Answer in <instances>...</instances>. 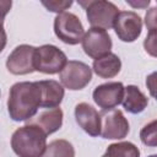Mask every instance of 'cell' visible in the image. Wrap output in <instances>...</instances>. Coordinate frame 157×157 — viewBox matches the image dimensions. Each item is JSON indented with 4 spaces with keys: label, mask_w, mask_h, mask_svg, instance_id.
I'll return each mask as SVG.
<instances>
[{
    "label": "cell",
    "mask_w": 157,
    "mask_h": 157,
    "mask_svg": "<svg viewBox=\"0 0 157 157\" xmlns=\"http://www.w3.org/2000/svg\"><path fill=\"white\" fill-rule=\"evenodd\" d=\"M145 25L148 31H157V5L147 10L145 15Z\"/></svg>",
    "instance_id": "22"
},
{
    "label": "cell",
    "mask_w": 157,
    "mask_h": 157,
    "mask_svg": "<svg viewBox=\"0 0 157 157\" xmlns=\"http://www.w3.org/2000/svg\"><path fill=\"white\" fill-rule=\"evenodd\" d=\"M121 61L118 55L109 53L93 61V71L102 78H112L119 74Z\"/></svg>",
    "instance_id": "16"
},
{
    "label": "cell",
    "mask_w": 157,
    "mask_h": 157,
    "mask_svg": "<svg viewBox=\"0 0 157 157\" xmlns=\"http://www.w3.org/2000/svg\"><path fill=\"white\" fill-rule=\"evenodd\" d=\"M43 157H75V148L66 140H54L47 146Z\"/></svg>",
    "instance_id": "18"
},
{
    "label": "cell",
    "mask_w": 157,
    "mask_h": 157,
    "mask_svg": "<svg viewBox=\"0 0 157 157\" xmlns=\"http://www.w3.org/2000/svg\"><path fill=\"white\" fill-rule=\"evenodd\" d=\"M42 5L47 7L48 11H52V12H56L58 15L59 13H63L65 12L64 10L69 9L71 5H72V1H63V0H52V1H42Z\"/></svg>",
    "instance_id": "21"
},
{
    "label": "cell",
    "mask_w": 157,
    "mask_h": 157,
    "mask_svg": "<svg viewBox=\"0 0 157 157\" xmlns=\"http://www.w3.org/2000/svg\"><path fill=\"white\" fill-rule=\"evenodd\" d=\"M102 157H140V150L132 142H115L107 147Z\"/></svg>",
    "instance_id": "17"
},
{
    "label": "cell",
    "mask_w": 157,
    "mask_h": 157,
    "mask_svg": "<svg viewBox=\"0 0 157 157\" xmlns=\"http://www.w3.org/2000/svg\"><path fill=\"white\" fill-rule=\"evenodd\" d=\"M144 48L148 55L157 58V31H148L144 40Z\"/></svg>",
    "instance_id": "20"
},
{
    "label": "cell",
    "mask_w": 157,
    "mask_h": 157,
    "mask_svg": "<svg viewBox=\"0 0 157 157\" xmlns=\"http://www.w3.org/2000/svg\"><path fill=\"white\" fill-rule=\"evenodd\" d=\"M128 5L132 6V7H146L150 5V0H146V1H141V2H132V1H126Z\"/></svg>",
    "instance_id": "24"
},
{
    "label": "cell",
    "mask_w": 157,
    "mask_h": 157,
    "mask_svg": "<svg viewBox=\"0 0 157 157\" xmlns=\"http://www.w3.org/2000/svg\"><path fill=\"white\" fill-rule=\"evenodd\" d=\"M36 49L28 44H21L16 47L6 60L7 70L13 75H27L33 72L34 69V54Z\"/></svg>",
    "instance_id": "9"
},
{
    "label": "cell",
    "mask_w": 157,
    "mask_h": 157,
    "mask_svg": "<svg viewBox=\"0 0 157 157\" xmlns=\"http://www.w3.org/2000/svg\"><path fill=\"white\" fill-rule=\"evenodd\" d=\"M11 147L18 157H43L47 148V134L39 126L27 124L12 134Z\"/></svg>",
    "instance_id": "2"
},
{
    "label": "cell",
    "mask_w": 157,
    "mask_h": 157,
    "mask_svg": "<svg viewBox=\"0 0 157 157\" xmlns=\"http://www.w3.org/2000/svg\"><path fill=\"white\" fill-rule=\"evenodd\" d=\"M28 124L39 126L47 135L58 131L63 125V110L60 108H52L39 113L34 119H29Z\"/></svg>",
    "instance_id": "13"
},
{
    "label": "cell",
    "mask_w": 157,
    "mask_h": 157,
    "mask_svg": "<svg viewBox=\"0 0 157 157\" xmlns=\"http://www.w3.org/2000/svg\"><path fill=\"white\" fill-rule=\"evenodd\" d=\"M42 90V104L43 108H56L64 98L63 86L54 80H42L38 81Z\"/></svg>",
    "instance_id": "14"
},
{
    "label": "cell",
    "mask_w": 157,
    "mask_h": 157,
    "mask_svg": "<svg viewBox=\"0 0 157 157\" xmlns=\"http://www.w3.org/2000/svg\"><path fill=\"white\" fill-rule=\"evenodd\" d=\"M92 78V70L91 67L77 60H70L60 72V81L61 83L71 90L77 91L85 88Z\"/></svg>",
    "instance_id": "6"
},
{
    "label": "cell",
    "mask_w": 157,
    "mask_h": 157,
    "mask_svg": "<svg viewBox=\"0 0 157 157\" xmlns=\"http://www.w3.org/2000/svg\"><path fill=\"white\" fill-rule=\"evenodd\" d=\"M140 140L146 146H150V147L157 146V119L150 121L141 129Z\"/></svg>",
    "instance_id": "19"
},
{
    "label": "cell",
    "mask_w": 157,
    "mask_h": 157,
    "mask_svg": "<svg viewBox=\"0 0 157 157\" xmlns=\"http://www.w3.org/2000/svg\"><path fill=\"white\" fill-rule=\"evenodd\" d=\"M102 130L101 135L108 140H121L129 134V121L119 109L103 110L101 113Z\"/></svg>",
    "instance_id": "7"
},
{
    "label": "cell",
    "mask_w": 157,
    "mask_h": 157,
    "mask_svg": "<svg viewBox=\"0 0 157 157\" xmlns=\"http://www.w3.org/2000/svg\"><path fill=\"white\" fill-rule=\"evenodd\" d=\"M67 64V58L64 52L52 44H44L36 49L34 54V69L43 74H58L61 72Z\"/></svg>",
    "instance_id": "4"
},
{
    "label": "cell",
    "mask_w": 157,
    "mask_h": 157,
    "mask_svg": "<svg viewBox=\"0 0 157 157\" xmlns=\"http://www.w3.org/2000/svg\"><path fill=\"white\" fill-rule=\"evenodd\" d=\"M81 43L83 52L94 60L109 54L113 45L112 39L107 33V31L96 27H91L85 33Z\"/></svg>",
    "instance_id": "8"
},
{
    "label": "cell",
    "mask_w": 157,
    "mask_h": 157,
    "mask_svg": "<svg viewBox=\"0 0 157 157\" xmlns=\"http://www.w3.org/2000/svg\"><path fill=\"white\" fill-rule=\"evenodd\" d=\"M86 10V16L92 27L109 29L114 27V22L119 15V9L110 1L105 0H91L78 1Z\"/></svg>",
    "instance_id": "3"
},
{
    "label": "cell",
    "mask_w": 157,
    "mask_h": 157,
    "mask_svg": "<svg viewBox=\"0 0 157 157\" xmlns=\"http://www.w3.org/2000/svg\"><path fill=\"white\" fill-rule=\"evenodd\" d=\"M146 86L148 88L150 94L157 101V71L150 74L146 78Z\"/></svg>",
    "instance_id": "23"
},
{
    "label": "cell",
    "mask_w": 157,
    "mask_h": 157,
    "mask_svg": "<svg viewBox=\"0 0 157 157\" xmlns=\"http://www.w3.org/2000/svg\"><path fill=\"white\" fill-rule=\"evenodd\" d=\"M75 119L76 123L82 128L85 132L96 137L101 135L102 130V119L101 114L88 103H78L75 107Z\"/></svg>",
    "instance_id": "12"
},
{
    "label": "cell",
    "mask_w": 157,
    "mask_h": 157,
    "mask_svg": "<svg viewBox=\"0 0 157 157\" xmlns=\"http://www.w3.org/2000/svg\"><path fill=\"white\" fill-rule=\"evenodd\" d=\"M123 107L126 112L131 114H139L145 110L148 103V98L139 90V87L134 85H129L125 87L124 98H123Z\"/></svg>",
    "instance_id": "15"
},
{
    "label": "cell",
    "mask_w": 157,
    "mask_h": 157,
    "mask_svg": "<svg viewBox=\"0 0 157 157\" xmlns=\"http://www.w3.org/2000/svg\"><path fill=\"white\" fill-rule=\"evenodd\" d=\"M125 87L121 82H107L94 88L92 97L94 103L103 110L114 109L119 103L123 102Z\"/></svg>",
    "instance_id": "11"
},
{
    "label": "cell",
    "mask_w": 157,
    "mask_h": 157,
    "mask_svg": "<svg viewBox=\"0 0 157 157\" xmlns=\"http://www.w3.org/2000/svg\"><path fill=\"white\" fill-rule=\"evenodd\" d=\"M148 157H157V155H151V156H148Z\"/></svg>",
    "instance_id": "25"
},
{
    "label": "cell",
    "mask_w": 157,
    "mask_h": 157,
    "mask_svg": "<svg viewBox=\"0 0 157 157\" xmlns=\"http://www.w3.org/2000/svg\"><path fill=\"white\" fill-rule=\"evenodd\" d=\"M114 31L120 40L131 43L141 34L142 20L134 11H121L114 22Z\"/></svg>",
    "instance_id": "10"
},
{
    "label": "cell",
    "mask_w": 157,
    "mask_h": 157,
    "mask_svg": "<svg viewBox=\"0 0 157 157\" xmlns=\"http://www.w3.org/2000/svg\"><path fill=\"white\" fill-rule=\"evenodd\" d=\"M54 33L64 43L75 45L82 42L85 36L80 18L71 12H63L54 18Z\"/></svg>",
    "instance_id": "5"
},
{
    "label": "cell",
    "mask_w": 157,
    "mask_h": 157,
    "mask_svg": "<svg viewBox=\"0 0 157 157\" xmlns=\"http://www.w3.org/2000/svg\"><path fill=\"white\" fill-rule=\"evenodd\" d=\"M42 104V90L37 82H17L10 88L7 109L15 121L29 120Z\"/></svg>",
    "instance_id": "1"
}]
</instances>
